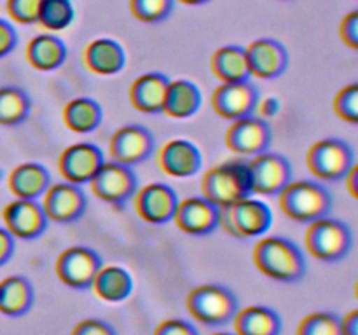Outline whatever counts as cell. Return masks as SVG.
Instances as JSON below:
<instances>
[{"mask_svg":"<svg viewBox=\"0 0 358 335\" xmlns=\"http://www.w3.org/2000/svg\"><path fill=\"white\" fill-rule=\"evenodd\" d=\"M31 98L17 86L0 87V126L14 128L30 117Z\"/></svg>","mask_w":358,"mask_h":335,"instance_id":"4dcf8cb0","label":"cell"},{"mask_svg":"<svg viewBox=\"0 0 358 335\" xmlns=\"http://www.w3.org/2000/svg\"><path fill=\"white\" fill-rule=\"evenodd\" d=\"M90 185L100 201L122 209L138 191V177L131 166L115 161H105Z\"/></svg>","mask_w":358,"mask_h":335,"instance_id":"ba28073f","label":"cell"},{"mask_svg":"<svg viewBox=\"0 0 358 335\" xmlns=\"http://www.w3.org/2000/svg\"><path fill=\"white\" fill-rule=\"evenodd\" d=\"M103 163L105 156L100 147L90 142H80L63 150L58 159V170L65 181L83 187L93 180Z\"/></svg>","mask_w":358,"mask_h":335,"instance_id":"e0dca14e","label":"cell"},{"mask_svg":"<svg viewBox=\"0 0 358 335\" xmlns=\"http://www.w3.org/2000/svg\"><path fill=\"white\" fill-rule=\"evenodd\" d=\"M101 121H103L101 105L90 96L73 98L63 108V122L70 131L77 135L96 131Z\"/></svg>","mask_w":358,"mask_h":335,"instance_id":"f1b7e54d","label":"cell"},{"mask_svg":"<svg viewBox=\"0 0 358 335\" xmlns=\"http://www.w3.org/2000/svg\"><path fill=\"white\" fill-rule=\"evenodd\" d=\"M69 49L65 42L52 34L35 35L27 45V59L38 72H52L66 61Z\"/></svg>","mask_w":358,"mask_h":335,"instance_id":"484cf974","label":"cell"},{"mask_svg":"<svg viewBox=\"0 0 358 335\" xmlns=\"http://www.w3.org/2000/svg\"><path fill=\"white\" fill-rule=\"evenodd\" d=\"M14 248H16L14 237L10 236V232L6 227H0V265L10 260V257L14 253Z\"/></svg>","mask_w":358,"mask_h":335,"instance_id":"60d3db41","label":"cell"},{"mask_svg":"<svg viewBox=\"0 0 358 335\" xmlns=\"http://www.w3.org/2000/svg\"><path fill=\"white\" fill-rule=\"evenodd\" d=\"M154 335H201L198 328L187 320L180 318H170V320L161 321L154 330Z\"/></svg>","mask_w":358,"mask_h":335,"instance_id":"8d00e7d4","label":"cell"},{"mask_svg":"<svg viewBox=\"0 0 358 335\" xmlns=\"http://www.w3.org/2000/svg\"><path fill=\"white\" fill-rule=\"evenodd\" d=\"M252 194L275 198L292 181V164L278 152H262L248 161Z\"/></svg>","mask_w":358,"mask_h":335,"instance_id":"30bf717a","label":"cell"},{"mask_svg":"<svg viewBox=\"0 0 358 335\" xmlns=\"http://www.w3.org/2000/svg\"><path fill=\"white\" fill-rule=\"evenodd\" d=\"M3 223L14 239L35 241L48 230L49 220L37 199H14L2 211Z\"/></svg>","mask_w":358,"mask_h":335,"instance_id":"4fadbf2b","label":"cell"},{"mask_svg":"<svg viewBox=\"0 0 358 335\" xmlns=\"http://www.w3.org/2000/svg\"><path fill=\"white\" fill-rule=\"evenodd\" d=\"M247 58L252 77L262 80L278 79L287 72L290 63L289 51L276 38H257L247 45Z\"/></svg>","mask_w":358,"mask_h":335,"instance_id":"ac0fdd59","label":"cell"},{"mask_svg":"<svg viewBox=\"0 0 358 335\" xmlns=\"http://www.w3.org/2000/svg\"><path fill=\"white\" fill-rule=\"evenodd\" d=\"M175 2H180L184 6H203V3H208L210 0H175Z\"/></svg>","mask_w":358,"mask_h":335,"instance_id":"f6af8a7d","label":"cell"},{"mask_svg":"<svg viewBox=\"0 0 358 335\" xmlns=\"http://www.w3.org/2000/svg\"><path fill=\"white\" fill-rule=\"evenodd\" d=\"M212 72L220 82H245L250 80L247 49L238 44H227L217 49L210 59Z\"/></svg>","mask_w":358,"mask_h":335,"instance_id":"cb8c5ba5","label":"cell"},{"mask_svg":"<svg viewBox=\"0 0 358 335\" xmlns=\"http://www.w3.org/2000/svg\"><path fill=\"white\" fill-rule=\"evenodd\" d=\"M35 292L30 279L24 276H7L0 281V313L20 318L34 307Z\"/></svg>","mask_w":358,"mask_h":335,"instance_id":"83f0119b","label":"cell"},{"mask_svg":"<svg viewBox=\"0 0 358 335\" xmlns=\"http://www.w3.org/2000/svg\"><path fill=\"white\" fill-rule=\"evenodd\" d=\"M252 258L255 267L273 281L299 283L306 276V257L289 237H262L254 246Z\"/></svg>","mask_w":358,"mask_h":335,"instance_id":"6da1fadb","label":"cell"},{"mask_svg":"<svg viewBox=\"0 0 358 335\" xmlns=\"http://www.w3.org/2000/svg\"><path fill=\"white\" fill-rule=\"evenodd\" d=\"M42 0H7L6 9L10 20L20 24H35Z\"/></svg>","mask_w":358,"mask_h":335,"instance_id":"d590c367","label":"cell"},{"mask_svg":"<svg viewBox=\"0 0 358 335\" xmlns=\"http://www.w3.org/2000/svg\"><path fill=\"white\" fill-rule=\"evenodd\" d=\"M17 45V34L16 28L9 21L0 17V58H6L7 54L16 49Z\"/></svg>","mask_w":358,"mask_h":335,"instance_id":"ab89813d","label":"cell"},{"mask_svg":"<svg viewBox=\"0 0 358 335\" xmlns=\"http://www.w3.org/2000/svg\"><path fill=\"white\" fill-rule=\"evenodd\" d=\"M273 131L262 117H248L233 121L226 133V145L231 152L243 157H254L266 152L271 145Z\"/></svg>","mask_w":358,"mask_h":335,"instance_id":"9a60e30c","label":"cell"},{"mask_svg":"<svg viewBox=\"0 0 358 335\" xmlns=\"http://www.w3.org/2000/svg\"><path fill=\"white\" fill-rule=\"evenodd\" d=\"M343 180H345L350 195H352L353 199H358V166L357 164H353V168L346 173V177L343 178Z\"/></svg>","mask_w":358,"mask_h":335,"instance_id":"ee69618b","label":"cell"},{"mask_svg":"<svg viewBox=\"0 0 358 335\" xmlns=\"http://www.w3.org/2000/svg\"><path fill=\"white\" fill-rule=\"evenodd\" d=\"M170 79L161 72H149L136 77L129 87V101L142 114H163Z\"/></svg>","mask_w":358,"mask_h":335,"instance_id":"44dd1931","label":"cell"},{"mask_svg":"<svg viewBox=\"0 0 358 335\" xmlns=\"http://www.w3.org/2000/svg\"><path fill=\"white\" fill-rule=\"evenodd\" d=\"M334 112L341 121L348 124H358V84L352 82L341 87L334 96Z\"/></svg>","mask_w":358,"mask_h":335,"instance_id":"e575fe53","label":"cell"},{"mask_svg":"<svg viewBox=\"0 0 358 335\" xmlns=\"http://www.w3.org/2000/svg\"><path fill=\"white\" fill-rule=\"evenodd\" d=\"M76 20V7L72 0H42L37 23L49 31L69 28Z\"/></svg>","mask_w":358,"mask_h":335,"instance_id":"1f68e13d","label":"cell"},{"mask_svg":"<svg viewBox=\"0 0 358 335\" xmlns=\"http://www.w3.org/2000/svg\"><path fill=\"white\" fill-rule=\"evenodd\" d=\"M259 100H261V93L250 80L222 82L213 89L212 98H210L213 112L231 122L254 115Z\"/></svg>","mask_w":358,"mask_h":335,"instance_id":"8fae6325","label":"cell"},{"mask_svg":"<svg viewBox=\"0 0 358 335\" xmlns=\"http://www.w3.org/2000/svg\"><path fill=\"white\" fill-rule=\"evenodd\" d=\"M236 335H280L282 318L268 306H248L238 309L231 321Z\"/></svg>","mask_w":358,"mask_h":335,"instance_id":"d4e9b609","label":"cell"},{"mask_svg":"<svg viewBox=\"0 0 358 335\" xmlns=\"http://www.w3.org/2000/svg\"><path fill=\"white\" fill-rule=\"evenodd\" d=\"M2 177H3V171H2V168H0V180H2Z\"/></svg>","mask_w":358,"mask_h":335,"instance_id":"7dc6e473","label":"cell"},{"mask_svg":"<svg viewBox=\"0 0 358 335\" xmlns=\"http://www.w3.org/2000/svg\"><path fill=\"white\" fill-rule=\"evenodd\" d=\"M103 260L96 250L90 246H70L56 258V276L72 290H90L93 286Z\"/></svg>","mask_w":358,"mask_h":335,"instance_id":"9c48e42d","label":"cell"},{"mask_svg":"<svg viewBox=\"0 0 358 335\" xmlns=\"http://www.w3.org/2000/svg\"><path fill=\"white\" fill-rule=\"evenodd\" d=\"M72 335H117V332L108 321L100 318H87L73 327Z\"/></svg>","mask_w":358,"mask_h":335,"instance_id":"74e56055","label":"cell"},{"mask_svg":"<svg viewBox=\"0 0 358 335\" xmlns=\"http://www.w3.org/2000/svg\"><path fill=\"white\" fill-rule=\"evenodd\" d=\"M175 0H129L133 17L142 23L156 24L168 20L173 13Z\"/></svg>","mask_w":358,"mask_h":335,"instance_id":"836d02e7","label":"cell"},{"mask_svg":"<svg viewBox=\"0 0 358 335\" xmlns=\"http://www.w3.org/2000/svg\"><path fill=\"white\" fill-rule=\"evenodd\" d=\"M48 220L59 225L73 223L84 216L87 209L86 192L80 185L70 184V181H59L51 184L44 194L42 201Z\"/></svg>","mask_w":358,"mask_h":335,"instance_id":"7c38bea8","label":"cell"},{"mask_svg":"<svg viewBox=\"0 0 358 335\" xmlns=\"http://www.w3.org/2000/svg\"><path fill=\"white\" fill-rule=\"evenodd\" d=\"M185 306L191 316L206 327L229 325L240 309V302L233 290L217 283L196 286L191 290Z\"/></svg>","mask_w":358,"mask_h":335,"instance_id":"277c9868","label":"cell"},{"mask_svg":"<svg viewBox=\"0 0 358 335\" xmlns=\"http://www.w3.org/2000/svg\"><path fill=\"white\" fill-rule=\"evenodd\" d=\"M257 108L259 112H261L262 119H269L278 115L280 108H282V103H280V100L276 96H268L264 98V100H259Z\"/></svg>","mask_w":358,"mask_h":335,"instance_id":"b9f144b4","label":"cell"},{"mask_svg":"<svg viewBox=\"0 0 358 335\" xmlns=\"http://www.w3.org/2000/svg\"><path fill=\"white\" fill-rule=\"evenodd\" d=\"M304 243L315 258L332 264L348 257L353 246V234L348 223L327 215L310 223Z\"/></svg>","mask_w":358,"mask_h":335,"instance_id":"5b68a950","label":"cell"},{"mask_svg":"<svg viewBox=\"0 0 358 335\" xmlns=\"http://www.w3.org/2000/svg\"><path fill=\"white\" fill-rule=\"evenodd\" d=\"M84 63L96 75H117L126 66V51L114 38L101 37L90 42L84 49Z\"/></svg>","mask_w":358,"mask_h":335,"instance_id":"7402d4cb","label":"cell"},{"mask_svg":"<svg viewBox=\"0 0 358 335\" xmlns=\"http://www.w3.org/2000/svg\"><path fill=\"white\" fill-rule=\"evenodd\" d=\"M341 332L343 335H358V311H352L341 318Z\"/></svg>","mask_w":358,"mask_h":335,"instance_id":"7bdbcfd3","label":"cell"},{"mask_svg":"<svg viewBox=\"0 0 358 335\" xmlns=\"http://www.w3.org/2000/svg\"><path fill=\"white\" fill-rule=\"evenodd\" d=\"M339 37L350 49H358V10L353 9L339 23Z\"/></svg>","mask_w":358,"mask_h":335,"instance_id":"f35d334b","label":"cell"},{"mask_svg":"<svg viewBox=\"0 0 358 335\" xmlns=\"http://www.w3.org/2000/svg\"><path fill=\"white\" fill-rule=\"evenodd\" d=\"M306 164L317 180L341 181L355 164V154L345 140L324 138L310 147Z\"/></svg>","mask_w":358,"mask_h":335,"instance_id":"52a82bcc","label":"cell"},{"mask_svg":"<svg viewBox=\"0 0 358 335\" xmlns=\"http://www.w3.org/2000/svg\"><path fill=\"white\" fill-rule=\"evenodd\" d=\"M203 103V94L199 87L189 79L170 80L164 100V110L171 119H189L196 115Z\"/></svg>","mask_w":358,"mask_h":335,"instance_id":"4316f807","label":"cell"},{"mask_svg":"<svg viewBox=\"0 0 358 335\" xmlns=\"http://www.w3.org/2000/svg\"><path fill=\"white\" fill-rule=\"evenodd\" d=\"M9 191L16 199H37L45 194L51 185V174L41 163H23L9 174Z\"/></svg>","mask_w":358,"mask_h":335,"instance_id":"603a6c76","label":"cell"},{"mask_svg":"<svg viewBox=\"0 0 358 335\" xmlns=\"http://www.w3.org/2000/svg\"><path fill=\"white\" fill-rule=\"evenodd\" d=\"M91 288L105 302H122L133 293V278L121 265H101Z\"/></svg>","mask_w":358,"mask_h":335,"instance_id":"f546056e","label":"cell"},{"mask_svg":"<svg viewBox=\"0 0 358 335\" xmlns=\"http://www.w3.org/2000/svg\"><path fill=\"white\" fill-rule=\"evenodd\" d=\"M296 335H343L341 318L331 311L311 313L301 320Z\"/></svg>","mask_w":358,"mask_h":335,"instance_id":"d6a6232c","label":"cell"},{"mask_svg":"<svg viewBox=\"0 0 358 335\" xmlns=\"http://www.w3.org/2000/svg\"><path fill=\"white\" fill-rule=\"evenodd\" d=\"M283 215L297 223H311L324 218L334 206V198L324 184L317 180L290 181L278 194Z\"/></svg>","mask_w":358,"mask_h":335,"instance_id":"7a4b0ae2","label":"cell"},{"mask_svg":"<svg viewBox=\"0 0 358 335\" xmlns=\"http://www.w3.org/2000/svg\"><path fill=\"white\" fill-rule=\"evenodd\" d=\"M135 198V209L140 218L152 225H164L171 222L178 206V194L173 187L163 181H154L138 188Z\"/></svg>","mask_w":358,"mask_h":335,"instance_id":"2e32d148","label":"cell"},{"mask_svg":"<svg viewBox=\"0 0 358 335\" xmlns=\"http://www.w3.org/2000/svg\"><path fill=\"white\" fill-rule=\"evenodd\" d=\"M212 335H236V334H229V332H217V334H212Z\"/></svg>","mask_w":358,"mask_h":335,"instance_id":"bcb514c9","label":"cell"},{"mask_svg":"<svg viewBox=\"0 0 358 335\" xmlns=\"http://www.w3.org/2000/svg\"><path fill=\"white\" fill-rule=\"evenodd\" d=\"M219 218L220 208H217L212 201L203 195H192L184 201H178L173 222L182 232L203 237L212 234L219 227Z\"/></svg>","mask_w":358,"mask_h":335,"instance_id":"d6986e66","label":"cell"},{"mask_svg":"<svg viewBox=\"0 0 358 335\" xmlns=\"http://www.w3.org/2000/svg\"><path fill=\"white\" fill-rule=\"evenodd\" d=\"M159 166L171 178L194 177L203 166L201 150L185 138L170 140L159 152Z\"/></svg>","mask_w":358,"mask_h":335,"instance_id":"ffe728a7","label":"cell"},{"mask_svg":"<svg viewBox=\"0 0 358 335\" xmlns=\"http://www.w3.org/2000/svg\"><path fill=\"white\" fill-rule=\"evenodd\" d=\"M273 211L264 201L255 198L241 199L234 204L220 208L219 227L236 239L261 237L271 229Z\"/></svg>","mask_w":358,"mask_h":335,"instance_id":"8992f818","label":"cell"},{"mask_svg":"<svg viewBox=\"0 0 358 335\" xmlns=\"http://www.w3.org/2000/svg\"><path fill=\"white\" fill-rule=\"evenodd\" d=\"M154 150H156V138L145 126L140 124L121 126L110 136L108 143L112 161L131 168L149 159Z\"/></svg>","mask_w":358,"mask_h":335,"instance_id":"5bb4252c","label":"cell"},{"mask_svg":"<svg viewBox=\"0 0 358 335\" xmlns=\"http://www.w3.org/2000/svg\"><path fill=\"white\" fill-rule=\"evenodd\" d=\"M201 192L203 198L212 201L217 208H226L254 195L248 161L231 159L210 168L201 180Z\"/></svg>","mask_w":358,"mask_h":335,"instance_id":"3957f363","label":"cell"}]
</instances>
